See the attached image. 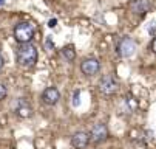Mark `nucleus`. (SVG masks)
Segmentation results:
<instances>
[{"label": "nucleus", "instance_id": "0eeeda50", "mask_svg": "<svg viewBox=\"0 0 156 149\" xmlns=\"http://www.w3.org/2000/svg\"><path fill=\"white\" fill-rule=\"evenodd\" d=\"M60 99V92L56 87H47L42 92V101L47 106H56Z\"/></svg>", "mask_w": 156, "mask_h": 149}, {"label": "nucleus", "instance_id": "7ed1b4c3", "mask_svg": "<svg viewBox=\"0 0 156 149\" xmlns=\"http://www.w3.org/2000/svg\"><path fill=\"white\" fill-rule=\"evenodd\" d=\"M136 48H138L136 47V42L133 40L131 37H124V39L119 40L116 51H118V54L121 58H131L133 54L136 53Z\"/></svg>", "mask_w": 156, "mask_h": 149}, {"label": "nucleus", "instance_id": "1a4fd4ad", "mask_svg": "<svg viewBox=\"0 0 156 149\" xmlns=\"http://www.w3.org/2000/svg\"><path fill=\"white\" fill-rule=\"evenodd\" d=\"M130 9L135 14L144 16L145 13H148L151 9V3H150V0H133L130 3Z\"/></svg>", "mask_w": 156, "mask_h": 149}, {"label": "nucleus", "instance_id": "9b49d317", "mask_svg": "<svg viewBox=\"0 0 156 149\" xmlns=\"http://www.w3.org/2000/svg\"><path fill=\"white\" fill-rule=\"evenodd\" d=\"M62 56L65 58V61H68V62H73L76 59V50L73 45H66L62 48Z\"/></svg>", "mask_w": 156, "mask_h": 149}, {"label": "nucleus", "instance_id": "20e7f679", "mask_svg": "<svg viewBox=\"0 0 156 149\" xmlns=\"http://www.w3.org/2000/svg\"><path fill=\"white\" fill-rule=\"evenodd\" d=\"M118 87H119V84L118 81L115 79V76H111V75H105L101 82H99V90L101 93L107 95V96H111V95H115L118 92Z\"/></svg>", "mask_w": 156, "mask_h": 149}, {"label": "nucleus", "instance_id": "6e6552de", "mask_svg": "<svg viewBox=\"0 0 156 149\" xmlns=\"http://www.w3.org/2000/svg\"><path fill=\"white\" fill-rule=\"evenodd\" d=\"M16 114L20 118H30L33 115V107L25 98H19L16 102Z\"/></svg>", "mask_w": 156, "mask_h": 149}, {"label": "nucleus", "instance_id": "f257e3e1", "mask_svg": "<svg viewBox=\"0 0 156 149\" xmlns=\"http://www.w3.org/2000/svg\"><path fill=\"white\" fill-rule=\"evenodd\" d=\"M37 48L33 45V44H20L19 48L16 50V59H17V64L22 67H34L36 62H37Z\"/></svg>", "mask_w": 156, "mask_h": 149}, {"label": "nucleus", "instance_id": "423d86ee", "mask_svg": "<svg viewBox=\"0 0 156 149\" xmlns=\"http://www.w3.org/2000/svg\"><path fill=\"white\" fill-rule=\"evenodd\" d=\"M80 70L85 76H94L101 70V62L96 58H87L80 62Z\"/></svg>", "mask_w": 156, "mask_h": 149}, {"label": "nucleus", "instance_id": "4468645a", "mask_svg": "<svg viewBox=\"0 0 156 149\" xmlns=\"http://www.w3.org/2000/svg\"><path fill=\"white\" fill-rule=\"evenodd\" d=\"M147 31H148V34H150V36H154V37H156V22H151V24H148V27H147Z\"/></svg>", "mask_w": 156, "mask_h": 149}, {"label": "nucleus", "instance_id": "9d476101", "mask_svg": "<svg viewBox=\"0 0 156 149\" xmlns=\"http://www.w3.org/2000/svg\"><path fill=\"white\" fill-rule=\"evenodd\" d=\"M88 141H90V135H88L87 132H76L71 137V146L74 149H83V147H87Z\"/></svg>", "mask_w": 156, "mask_h": 149}, {"label": "nucleus", "instance_id": "6ab92c4d", "mask_svg": "<svg viewBox=\"0 0 156 149\" xmlns=\"http://www.w3.org/2000/svg\"><path fill=\"white\" fill-rule=\"evenodd\" d=\"M3 3H5V0H0V6H2Z\"/></svg>", "mask_w": 156, "mask_h": 149}, {"label": "nucleus", "instance_id": "39448f33", "mask_svg": "<svg viewBox=\"0 0 156 149\" xmlns=\"http://www.w3.org/2000/svg\"><path fill=\"white\" fill-rule=\"evenodd\" d=\"M90 140L96 144L105 141L108 138V129H107V126L104 123H96L93 127H91V131H90Z\"/></svg>", "mask_w": 156, "mask_h": 149}, {"label": "nucleus", "instance_id": "f3484780", "mask_svg": "<svg viewBox=\"0 0 156 149\" xmlns=\"http://www.w3.org/2000/svg\"><path fill=\"white\" fill-rule=\"evenodd\" d=\"M150 50L156 54V37H153V40H151V44H150Z\"/></svg>", "mask_w": 156, "mask_h": 149}, {"label": "nucleus", "instance_id": "f03ea898", "mask_svg": "<svg viewBox=\"0 0 156 149\" xmlns=\"http://www.w3.org/2000/svg\"><path fill=\"white\" fill-rule=\"evenodd\" d=\"M34 25L30 22H20L14 27V39L19 44H31L34 37Z\"/></svg>", "mask_w": 156, "mask_h": 149}, {"label": "nucleus", "instance_id": "a211bd4d", "mask_svg": "<svg viewBox=\"0 0 156 149\" xmlns=\"http://www.w3.org/2000/svg\"><path fill=\"white\" fill-rule=\"evenodd\" d=\"M3 62H5V61H3V56H2V53H0V69L3 67Z\"/></svg>", "mask_w": 156, "mask_h": 149}, {"label": "nucleus", "instance_id": "ddd939ff", "mask_svg": "<svg viewBox=\"0 0 156 149\" xmlns=\"http://www.w3.org/2000/svg\"><path fill=\"white\" fill-rule=\"evenodd\" d=\"M6 95H8V89H6V86L0 82V101H3V99L6 98Z\"/></svg>", "mask_w": 156, "mask_h": 149}, {"label": "nucleus", "instance_id": "2eb2a0df", "mask_svg": "<svg viewBox=\"0 0 156 149\" xmlns=\"http://www.w3.org/2000/svg\"><path fill=\"white\" fill-rule=\"evenodd\" d=\"M45 45H47V48H48V50H53V48H54V42L51 40V37H50V36L47 37V42H45Z\"/></svg>", "mask_w": 156, "mask_h": 149}, {"label": "nucleus", "instance_id": "dca6fc26", "mask_svg": "<svg viewBox=\"0 0 156 149\" xmlns=\"http://www.w3.org/2000/svg\"><path fill=\"white\" fill-rule=\"evenodd\" d=\"M56 25H57V19H50L48 20V27L50 28H56Z\"/></svg>", "mask_w": 156, "mask_h": 149}, {"label": "nucleus", "instance_id": "f8f14e48", "mask_svg": "<svg viewBox=\"0 0 156 149\" xmlns=\"http://www.w3.org/2000/svg\"><path fill=\"white\" fill-rule=\"evenodd\" d=\"M71 104H73V107H77V106H80V90H74Z\"/></svg>", "mask_w": 156, "mask_h": 149}]
</instances>
